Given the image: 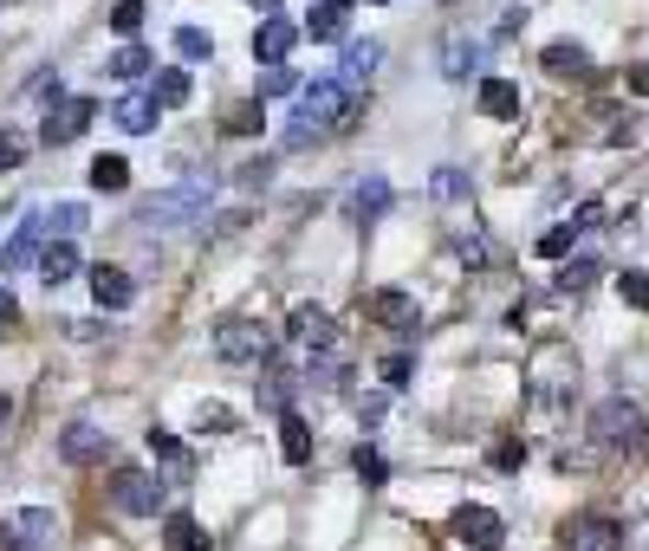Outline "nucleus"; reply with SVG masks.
Instances as JSON below:
<instances>
[{
	"mask_svg": "<svg viewBox=\"0 0 649 551\" xmlns=\"http://www.w3.org/2000/svg\"><path fill=\"white\" fill-rule=\"evenodd\" d=\"M358 117H363V98L338 78H312L299 91V124H312V131H351Z\"/></svg>",
	"mask_w": 649,
	"mask_h": 551,
	"instance_id": "obj_1",
	"label": "nucleus"
},
{
	"mask_svg": "<svg viewBox=\"0 0 649 551\" xmlns=\"http://www.w3.org/2000/svg\"><path fill=\"white\" fill-rule=\"evenodd\" d=\"M215 202V176H182L176 189H163L156 202H144V227H195Z\"/></svg>",
	"mask_w": 649,
	"mask_h": 551,
	"instance_id": "obj_2",
	"label": "nucleus"
},
{
	"mask_svg": "<svg viewBox=\"0 0 649 551\" xmlns=\"http://www.w3.org/2000/svg\"><path fill=\"white\" fill-rule=\"evenodd\" d=\"M526 383H533V403L546 409V403H559L566 390L578 383V357L572 345H559V338H546V345L533 350V363H526Z\"/></svg>",
	"mask_w": 649,
	"mask_h": 551,
	"instance_id": "obj_3",
	"label": "nucleus"
},
{
	"mask_svg": "<svg viewBox=\"0 0 649 551\" xmlns=\"http://www.w3.org/2000/svg\"><path fill=\"white\" fill-rule=\"evenodd\" d=\"M591 441H597L604 454L637 448V441H644V409H637V403H624V396H604V403L591 409Z\"/></svg>",
	"mask_w": 649,
	"mask_h": 551,
	"instance_id": "obj_4",
	"label": "nucleus"
},
{
	"mask_svg": "<svg viewBox=\"0 0 649 551\" xmlns=\"http://www.w3.org/2000/svg\"><path fill=\"white\" fill-rule=\"evenodd\" d=\"M280 331L273 325H254V318H227L215 331V357L221 363H273Z\"/></svg>",
	"mask_w": 649,
	"mask_h": 551,
	"instance_id": "obj_5",
	"label": "nucleus"
},
{
	"mask_svg": "<svg viewBox=\"0 0 649 551\" xmlns=\"http://www.w3.org/2000/svg\"><path fill=\"white\" fill-rule=\"evenodd\" d=\"M111 506L131 513V519H149V513L163 506V481L144 474V468H118V474H111Z\"/></svg>",
	"mask_w": 649,
	"mask_h": 551,
	"instance_id": "obj_6",
	"label": "nucleus"
},
{
	"mask_svg": "<svg viewBox=\"0 0 649 551\" xmlns=\"http://www.w3.org/2000/svg\"><path fill=\"white\" fill-rule=\"evenodd\" d=\"M287 345L299 357H318V350H338V325H332V312L325 305H299L287 318Z\"/></svg>",
	"mask_w": 649,
	"mask_h": 551,
	"instance_id": "obj_7",
	"label": "nucleus"
},
{
	"mask_svg": "<svg viewBox=\"0 0 649 551\" xmlns=\"http://www.w3.org/2000/svg\"><path fill=\"white\" fill-rule=\"evenodd\" d=\"M98 117V104L91 98H66V104H53L46 111V124H40V143H53V149H66V143L85 137V124Z\"/></svg>",
	"mask_w": 649,
	"mask_h": 551,
	"instance_id": "obj_8",
	"label": "nucleus"
},
{
	"mask_svg": "<svg viewBox=\"0 0 649 551\" xmlns=\"http://www.w3.org/2000/svg\"><path fill=\"white\" fill-rule=\"evenodd\" d=\"M40 254H46V214H26V221L13 227V240L0 247V273H26Z\"/></svg>",
	"mask_w": 649,
	"mask_h": 551,
	"instance_id": "obj_9",
	"label": "nucleus"
},
{
	"mask_svg": "<svg viewBox=\"0 0 649 551\" xmlns=\"http://www.w3.org/2000/svg\"><path fill=\"white\" fill-rule=\"evenodd\" d=\"M566 551H624V526L604 513H578L566 526Z\"/></svg>",
	"mask_w": 649,
	"mask_h": 551,
	"instance_id": "obj_10",
	"label": "nucleus"
},
{
	"mask_svg": "<svg viewBox=\"0 0 649 551\" xmlns=\"http://www.w3.org/2000/svg\"><path fill=\"white\" fill-rule=\"evenodd\" d=\"M455 539L474 546V551H501L506 526H501V513H488V506H461V513H455Z\"/></svg>",
	"mask_w": 649,
	"mask_h": 551,
	"instance_id": "obj_11",
	"label": "nucleus"
},
{
	"mask_svg": "<svg viewBox=\"0 0 649 551\" xmlns=\"http://www.w3.org/2000/svg\"><path fill=\"white\" fill-rule=\"evenodd\" d=\"M7 532H13V546H26V551H46L53 539H59V513H53V506H20Z\"/></svg>",
	"mask_w": 649,
	"mask_h": 551,
	"instance_id": "obj_12",
	"label": "nucleus"
},
{
	"mask_svg": "<svg viewBox=\"0 0 649 551\" xmlns=\"http://www.w3.org/2000/svg\"><path fill=\"white\" fill-rule=\"evenodd\" d=\"M299 33H305V26H292V20H280V13L260 20V33H254V59H260V66H287V53L299 46Z\"/></svg>",
	"mask_w": 649,
	"mask_h": 551,
	"instance_id": "obj_13",
	"label": "nucleus"
},
{
	"mask_svg": "<svg viewBox=\"0 0 649 551\" xmlns=\"http://www.w3.org/2000/svg\"><path fill=\"white\" fill-rule=\"evenodd\" d=\"M156 111H163V104H156V91H124V98L111 104V117H118V131H124V137H149V131H156Z\"/></svg>",
	"mask_w": 649,
	"mask_h": 551,
	"instance_id": "obj_14",
	"label": "nucleus"
},
{
	"mask_svg": "<svg viewBox=\"0 0 649 551\" xmlns=\"http://www.w3.org/2000/svg\"><path fill=\"white\" fill-rule=\"evenodd\" d=\"M91 299H98V312H124L131 299H137V279L124 273V267H91Z\"/></svg>",
	"mask_w": 649,
	"mask_h": 551,
	"instance_id": "obj_15",
	"label": "nucleus"
},
{
	"mask_svg": "<svg viewBox=\"0 0 649 551\" xmlns=\"http://www.w3.org/2000/svg\"><path fill=\"white\" fill-rule=\"evenodd\" d=\"M104 448H111V435H104V428H91V421H72V428L59 435V454H66L72 468H91V461H104Z\"/></svg>",
	"mask_w": 649,
	"mask_h": 551,
	"instance_id": "obj_16",
	"label": "nucleus"
},
{
	"mask_svg": "<svg viewBox=\"0 0 649 551\" xmlns=\"http://www.w3.org/2000/svg\"><path fill=\"white\" fill-rule=\"evenodd\" d=\"M383 66V46L377 40H351L345 53H338V85H351V91H363L370 85V71Z\"/></svg>",
	"mask_w": 649,
	"mask_h": 551,
	"instance_id": "obj_17",
	"label": "nucleus"
},
{
	"mask_svg": "<svg viewBox=\"0 0 649 551\" xmlns=\"http://www.w3.org/2000/svg\"><path fill=\"white\" fill-rule=\"evenodd\" d=\"M305 33H312V40H345V33H351V0H312Z\"/></svg>",
	"mask_w": 649,
	"mask_h": 551,
	"instance_id": "obj_18",
	"label": "nucleus"
},
{
	"mask_svg": "<svg viewBox=\"0 0 649 551\" xmlns=\"http://www.w3.org/2000/svg\"><path fill=\"white\" fill-rule=\"evenodd\" d=\"M539 66L552 71V78H591V53L572 46V40H552V46L539 53Z\"/></svg>",
	"mask_w": 649,
	"mask_h": 551,
	"instance_id": "obj_19",
	"label": "nucleus"
},
{
	"mask_svg": "<svg viewBox=\"0 0 649 551\" xmlns=\"http://www.w3.org/2000/svg\"><path fill=\"white\" fill-rule=\"evenodd\" d=\"M481 111L501 117V124H519V85L513 78H481Z\"/></svg>",
	"mask_w": 649,
	"mask_h": 551,
	"instance_id": "obj_20",
	"label": "nucleus"
},
{
	"mask_svg": "<svg viewBox=\"0 0 649 551\" xmlns=\"http://www.w3.org/2000/svg\"><path fill=\"white\" fill-rule=\"evenodd\" d=\"M363 312H370L377 325H416V299H410V292H370Z\"/></svg>",
	"mask_w": 649,
	"mask_h": 551,
	"instance_id": "obj_21",
	"label": "nucleus"
},
{
	"mask_svg": "<svg viewBox=\"0 0 649 551\" xmlns=\"http://www.w3.org/2000/svg\"><path fill=\"white\" fill-rule=\"evenodd\" d=\"M40 279H46V292L66 285V279H78V247L72 240H53V247L40 254Z\"/></svg>",
	"mask_w": 649,
	"mask_h": 551,
	"instance_id": "obj_22",
	"label": "nucleus"
},
{
	"mask_svg": "<svg viewBox=\"0 0 649 551\" xmlns=\"http://www.w3.org/2000/svg\"><path fill=\"white\" fill-rule=\"evenodd\" d=\"M254 396H260V409L287 415V403H292V376L280 370V363H260V383H254Z\"/></svg>",
	"mask_w": 649,
	"mask_h": 551,
	"instance_id": "obj_23",
	"label": "nucleus"
},
{
	"mask_svg": "<svg viewBox=\"0 0 649 551\" xmlns=\"http://www.w3.org/2000/svg\"><path fill=\"white\" fill-rule=\"evenodd\" d=\"M441 71H448V78H468V71H481V40L455 33V40L441 46Z\"/></svg>",
	"mask_w": 649,
	"mask_h": 551,
	"instance_id": "obj_24",
	"label": "nucleus"
},
{
	"mask_svg": "<svg viewBox=\"0 0 649 551\" xmlns=\"http://www.w3.org/2000/svg\"><path fill=\"white\" fill-rule=\"evenodd\" d=\"M91 189H98V195H124V189H131V162H124V156H98V162H91Z\"/></svg>",
	"mask_w": 649,
	"mask_h": 551,
	"instance_id": "obj_25",
	"label": "nucleus"
},
{
	"mask_svg": "<svg viewBox=\"0 0 649 551\" xmlns=\"http://www.w3.org/2000/svg\"><path fill=\"white\" fill-rule=\"evenodd\" d=\"M351 207H358V221H377V214L390 207V182H383V176H363L358 195H351Z\"/></svg>",
	"mask_w": 649,
	"mask_h": 551,
	"instance_id": "obj_26",
	"label": "nucleus"
},
{
	"mask_svg": "<svg viewBox=\"0 0 649 551\" xmlns=\"http://www.w3.org/2000/svg\"><path fill=\"white\" fill-rule=\"evenodd\" d=\"M280 435H287V441H280V448H287V461L292 468H305V461H312V435H305V421H299V415H280Z\"/></svg>",
	"mask_w": 649,
	"mask_h": 551,
	"instance_id": "obj_27",
	"label": "nucleus"
},
{
	"mask_svg": "<svg viewBox=\"0 0 649 551\" xmlns=\"http://www.w3.org/2000/svg\"><path fill=\"white\" fill-rule=\"evenodd\" d=\"M104 71H111L118 85H137V78H144V71H149V53H144V46H137V40H131V46H118V59H111V66H104Z\"/></svg>",
	"mask_w": 649,
	"mask_h": 551,
	"instance_id": "obj_28",
	"label": "nucleus"
},
{
	"mask_svg": "<svg viewBox=\"0 0 649 551\" xmlns=\"http://www.w3.org/2000/svg\"><path fill=\"white\" fill-rule=\"evenodd\" d=\"M578 240H584V227H578V221H559V227H546V234H539V254H546V260H566Z\"/></svg>",
	"mask_w": 649,
	"mask_h": 551,
	"instance_id": "obj_29",
	"label": "nucleus"
},
{
	"mask_svg": "<svg viewBox=\"0 0 649 551\" xmlns=\"http://www.w3.org/2000/svg\"><path fill=\"white\" fill-rule=\"evenodd\" d=\"M85 221H91L85 202H53V214H46V227H53L59 240H78V234H85Z\"/></svg>",
	"mask_w": 649,
	"mask_h": 551,
	"instance_id": "obj_30",
	"label": "nucleus"
},
{
	"mask_svg": "<svg viewBox=\"0 0 649 551\" xmlns=\"http://www.w3.org/2000/svg\"><path fill=\"white\" fill-rule=\"evenodd\" d=\"M169 546L176 551H209V532H202L189 513H169Z\"/></svg>",
	"mask_w": 649,
	"mask_h": 551,
	"instance_id": "obj_31",
	"label": "nucleus"
},
{
	"mask_svg": "<svg viewBox=\"0 0 649 551\" xmlns=\"http://www.w3.org/2000/svg\"><path fill=\"white\" fill-rule=\"evenodd\" d=\"M305 85H299V71H287V66H267L260 71V98H299Z\"/></svg>",
	"mask_w": 649,
	"mask_h": 551,
	"instance_id": "obj_32",
	"label": "nucleus"
},
{
	"mask_svg": "<svg viewBox=\"0 0 649 551\" xmlns=\"http://www.w3.org/2000/svg\"><path fill=\"white\" fill-rule=\"evenodd\" d=\"M176 53L195 66V59H209V53H215V40H209L202 26H176Z\"/></svg>",
	"mask_w": 649,
	"mask_h": 551,
	"instance_id": "obj_33",
	"label": "nucleus"
},
{
	"mask_svg": "<svg viewBox=\"0 0 649 551\" xmlns=\"http://www.w3.org/2000/svg\"><path fill=\"white\" fill-rule=\"evenodd\" d=\"M189 91H195L189 71H163V78H156V104H189Z\"/></svg>",
	"mask_w": 649,
	"mask_h": 551,
	"instance_id": "obj_34",
	"label": "nucleus"
},
{
	"mask_svg": "<svg viewBox=\"0 0 649 551\" xmlns=\"http://www.w3.org/2000/svg\"><path fill=\"white\" fill-rule=\"evenodd\" d=\"M144 441H149V454H156V461H169V468H189V454H182V441H176L169 428H149Z\"/></svg>",
	"mask_w": 649,
	"mask_h": 551,
	"instance_id": "obj_35",
	"label": "nucleus"
},
{
	"mask_svg": "<svg viewBox=\"0 0 649 551\" xmlns=\"http://www.w3.org/2000/svg\"><path fill=\"white\" fill-rule=\"evenodd\" d=\"M617 292L637 305V312H649V273L644 267H630V273H617Z\"/></svg>",
	"mask_w": 649,
	"mask_h": 551,
	"instance_id": "obj_36",
	"label": "nucleus"
},
{
	"mask_svg": "<svg viewBox=\"0 0 649 551\" xmlns=\"http://www.w3.org/2000/svg\"><path fill=\"white\" fill-rule=\"evenodd\" d=\"M137 26H144V0H118V7H111V33H124V40H131Z\"/></svg>",
	"mask_w": 649,
	"mask_h": 551,
	"instance_id": "obj_37",
	"label": "nucleus"
},
{
	"mask_svg": "<svg viewBox=\"0 0 649 551\" xmlns=\"http://www.w3.org/2000/svg\"><path fill=\"white\" fill-rule=\"evenodd\" d=\"M435 202H461V195H468V176H461V169H435Z\"/></svg>",
	"mask_w": 649,
	"mask_h": 551,
	"instance_id": "obj_38",
	"label": "nucleus"
},
{
	"mask_svg": "<svg viewBox=\"0 0 649 551\" xmlns=\"http://www.w3.org/2000/svg\"><path fill=\"white\" fill-rule=\"evenodd\" d=\"M26 149H33V143L20 137V131H0V176H7V169H20V162H26Z\"/></svg>",
	"mask_w": 649,
	"mask_h": 551,
	"instance_id": "obj_39",
	"label": "nucleus"
},
{
	"mask_svg": "<svg viewBox=\"0 0 649 551\" xmlns=\"http://www.w3.org/2000/svg\"><path fill=\"white\" fill-rule=\"evenodd\" d=\"M358 481L363 486H383V481H390V468H383V454H377V448H358Z\"/></svg>",
	"mask_w": 649,
	"mask_h": 551,
	"instance_id": "obj_40",
	"label": "nucleus"
},
{
	"mask_svg": "<svg viewBox=\"0 0 649 551\" xmlns=\"http://www.w3.org/2000/svg\"><path fill=\"white\" fill-rule=\"evenodd\" d=\"M591 279H597V260H572V267L559 273V292H584Z\"/></svg>",
	"mask_w": 649,
	"mask_h": 551,
	"instance_id": "obj_41",
	"label": "nucleus"
},
{
	"mask_svg": "<svg viewBox=\"0 0 649 551\" xmlns=\"http://www.w3.org/2000/svg\"><path fill=\"white\" fill-rule=\"evenodd\" d=\"M195 428H202V435H209V428H215V435H227V428H234V415L221 409V403H202V409H195Z\"/></svg>",
	"mask_w": 649,
	"mask_h": 551,
	"instance_id": "obj_42",
	"label": "nucleus"
},
{
	"mask_svg": "<svg viewBox=\"0 0 649 551\" xmlns=\"http://www.w3.org/2000/svg\"><path fill=\"white\" fill-rule=\"evenodd\" d=\"M410 370H416V363H410L403 350H396V357H383V383H390V390H403V383H410Z\"/></svg>",
	"mask_w": 649,
	"mask_h": 551,
	"instance_id": "obj_43",
	"label": "nucleus"
},
{
	"mask_svg": "<svg viewBox=\"0 0 649 551\" xmlns=\"http://www.w3.org/2000/svg\"><path fill=\"white\" fill-rule=\"evenodd\" d=\"M526 461V441H494V468H519Z\"/></svg>",
	"mask_w": 649,
	"mask_h": 551,
	"instance_id": "obj_44",
	"label": "nucleus"
},
{
	"mask_svg": "<svg viewBox=\"0 0 649 551\" xmlns=\"http://www.w3.org/2000/svg\"><path fill=\"white\" fill-rule=\"evenodd\" d=\"M227 131H240V137H247V131H260V104H240V111L227 117Z\"/></svg>",
	"mask_w": 649,
	"mask_h": 551,
	"instance_id": "obj_45",
	"label": "nucleus"
},
{
	"mask_svg": "<svg viewBox=\"0 0 649 551\" xmlns=\"http://www.w3.org/2000/svg\"><path fill=\"white\" fill-rule=\"evenodd\" d=\"M33 98H46V104H66V85H59V71H53V78H40V85H33Z\"/></svg>",
	"mask_w": 649,
	"mask_h": 551,
	"instance_id": "obj_46",
	"label": "nucleus"
},
{
	"mask_svg": "<svg viewBox=\"0 0 649 551\" xmlns=\"http://www.w3.org/2000/svg\"><path fill=\"white\" fill-rule=\"evenodd\" d=\"M455 254H461V260H468V267H481V260H488V247H481V240H474V234H461V240H455Z\"/></svg>",
	"mask_w": 649,
	"mask_h": 551,
	"instance_id": "obj_47",
	"label": "nucleus"
},
{
	"mask_svg": "<svg viewBox=\"0 0 649 551\" xmlns=\"http://www.w3.org/2000/svg\"><path fill=\"white\" fill-rule=\"evenodd\" d=\"M267 176H273V162H247V169H240L247 189H267Z\"/></svg>",
	"mask_w": 649,
	"mask_h": 551,
	"instance_id": "obj_48",
	"label": "nucleus"
},
{
	"mask_svg": "<svg viewBox=\"0 0 649 551\" xmlns=\"http://www.w3.org/2000/svg\"><path fill=\"white\" fill-rule=\"evenodd\" d=\"M630 91H637V98H649V66H637V71H630Z\"/></svg>",
	"mask_w": 649,
	"mask_h": 551,
	"instance_id": "obj_49",
	"label": "nucleus"
},
{
	"mask_svg": "<svg viewBox=\"0 0 649 551\" xmlns=\"http://www.w3.org/2000/svg\"><path fill=\"white\" fill-rule=\"evenodd\" d=\"M13 318H20V305H13V299L0 292V325H13Z\"/></svg>",
	"mask_w": 649,
	"mask_h": 551,
	"instance_id": "obj_50",
	"label": "nucleus"
},
{
	"mask_svg": "<svg viewBox=\"0 0 649 551\" xmlns=\"http://www.w3.org/2000/svg\"><path fill=\"white\" fill-rule=\"evenodd\" d=\"M254 7H260V13H267V20H273V13H280V0H254Z\"/></svg>",
	"mask_w": 649,
	"mask_h": 551,
	"instance_id": "obj_51",
	"label": "nucleus"
},
{
	"mask_svg": "<svg viewBox=\"0 0 649 551\" xmlns=\"http://www.w3.org/2000/svg\"><path fill=\"white\" fill-rule=\"evenodd\" d=\"M7 415H13V403H7V396H0V428H7Z\"/></svg>",
	"mask_w": 649,
	"mask_h": 551,
	"instance_id": "obj_52",
	"label": "nucleus"
},
{
	"mask_svg": "<svg viewBox=\"0 0 649 551\" xmlns=\"http://www.w3.org/2000/svg\"><path fill=\"white\" fill-rule=\"evenodd\" d=\"M370 7H383V0H370Z\"/></svg>",
	"mask_w": 649,
	"mask_h": 551,
	"instance_id": "obj_53",
	"label": "nucleus"
}]
</instances>
